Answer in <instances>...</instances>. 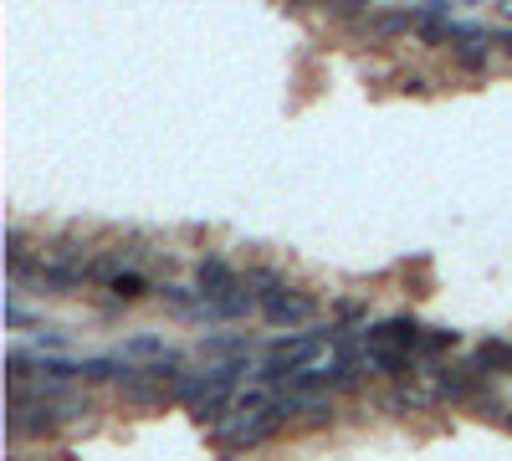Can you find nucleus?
Listing matches in <instances>:
<instances>
[{"instance_id":"f257e3e1","label":"nucleus","mask_w":512,"mask_h":461,"mask_svg":"<svg viewBox=\"0 0 512 461\" xmlns=\"http://www.w3.org/2000/svg\"><path fill=\"white\" fill-rule=\"evenodd\" d=\"M118 395H123L128 405H164V385L144 380V369H134V374H123V385H118Z\"/></svg>"},{"instance_id":"f03ea898","label":"nucleus","mask_w":512,"mask_h":461,"mask_svg":"<svg viewBox=\"0 0 512 461\" xmlns=\"http://www.w3.org/2000/svg\"><path fill=\"white\" fill-rule=\"evenodd\" d=\"M123 354H134V359H159V364H164V359H169V344L154 339V333H139V339L123 344Z\"/></svg>"},{"instance_id":"7ed1b4c3","label":"nucleus","mask_w":512,"mask_h":461,"mask_svg":"<svg viewBox=\"0 0 512 461\" xmlns=\"http://www.w3.org/2000/svg\"><path fill=\"white\" fill-rule=\"evenodd\" d=\"M477 369H512V344H482Z\"/></svg>"},{"instance_id":"20e7f679","label":"nucleus","mask_w":512,"mask_h":461,"mask_svg":"<svg viewBox=\"0 0 512 461\" xmlns=\"http://www.w3.org/2000/svg\"><path fill=\"white\" fill-rule=\"evenodd\" d=\"M497 41H507V52H512V31H497Z\"/></svg>"},{"instance_id":"39448f33","label":"nucleus","mask_w":512,"mask_h":461,"mask_svg":"<svg viewBox=\"0 0 512 461\" xmlns=\"http://www.w3.org/2000/svg\"><path fill=\"white\" fill-rule=\"evenodd\" d=\"M502 421H507V426H512V410H502Z\"/></svg>"}]
</instances>
